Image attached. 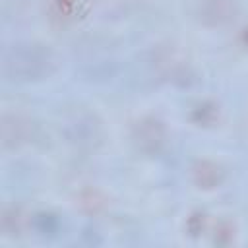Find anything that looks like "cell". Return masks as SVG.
<instances>
[{
  "label": "cell",
  "mask_w": 248,
  "mask_h": 248,
  "mask_svg": "<svg viewBox=\"0 0 248 248\" xmlns=\"http://www.w3.org/2000/svg\"><path fill=\"white\" fill-rule=\"evenodd\" d=\"M136 141L143 147V149H157L159 145H163L165 141V130L161 126V122L149 118V120H141L136 126Z\"/></svg>",
  "instance_id": "obj_2"
},
{
  "label": "cell",
  "mask_w": 248,
  "mask_h": 248,
  "mask_svg": "<svg viewBox=\"0 0 248 248\" xmlns=\"http://www.w3.org/2000/svg\"><path fill=\"white\" fill-rule=\"evenodd\" d=\"M232 6L227 0H209L200 8V17L205 21L207 17H213V23H223L231 17Z\"/></svg>",
  "instance_id": "obj_4"
},
{
  "label": "cell",
  "mask_w": 248,
  "mask_h": 248,
  "mask_svg": "<svg viewBox=\"0 0 248 248\" xmlns=\"http://www.w3.org/2000/svg\"><path fill=\"white\" fill-rule=\"evenodd\" d=\"M23 120L17 114H4L2 116V145L8 147H16L19 141H23L25 134H23Z\"/></svg>",
  "instance_id": "obj_3"
},
{
  "label": "cell",
  "mask_w": 248,
  "mask_h": 248,
  "mask_svg": "<svg viewBox=\"0 0 248 248\" xmlns=\"http://www.w3.org/2000/svg\"><path fill=\"white\" fill-rule=\"evenodd\" d=\"M2 70L12 81H37L52 74L54 58L43 45L17 43L4 50Z\"/></svg>",
  "instance_id": "obj_1"
}]
</instances>
